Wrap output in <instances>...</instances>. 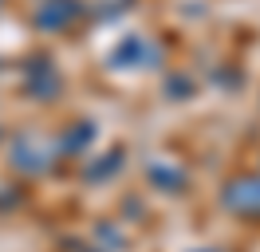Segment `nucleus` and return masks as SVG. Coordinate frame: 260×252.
<instances>
[{"instance_id": "7ed1b4c3", "label": "nucleus", "mask_w": 260, "mask_h": 252, "mask_svg": "<svg viewBox=\"0 0 260 252\" xmlns=\"http://www.w3.org/2000/svg\"><path fill=\"white\" fill-rule=\"evenodd\" d=\"M28 79H32V91L40 94V99H55V91H59V75L51 71L48 59H36L32 71H28Z\"/></svg>"}, {"instance_id": "f03ea898", "label": "nucleus", "mask_w": 260, "mask_h": 252, "mask_svg": "<svg viewBox=\"0 0 260 252\" xmlns=\"http://www.w3.org/2000/svg\"><path fill=\"white\" fill-rule=\"evenodd\" d=\"M75 12H79L75 0H44V4L36 8V24H40L44 32H59L63 24L75 20Z\"/></svg>"}, {"instance_id": "f257e3e1", "label": "nucleus", "mask_w": 260, "mask_h": 252, "mask_svg": "<svg viewBox=\"0 0 260 252\" xmlns=\"http://www.w3.org/2000/svg\"><path fill=\"white\" fill-rule=\"evenodd\" d=\"M225 209L233 213H244V217H260V177H237V181H229L225 185Z\"/></svg>"}]
</instances>
